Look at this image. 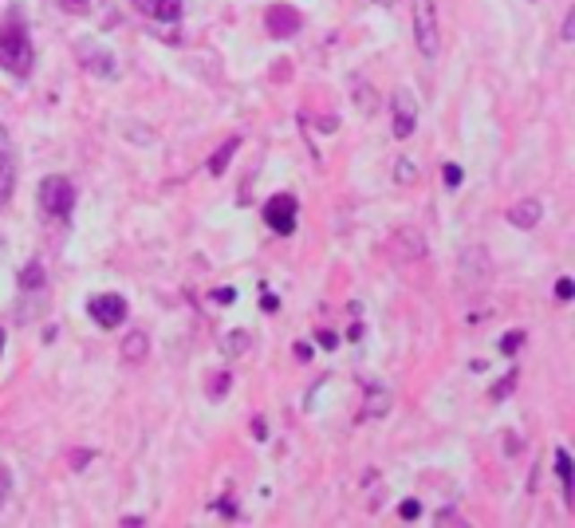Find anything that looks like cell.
Segmentation results:
<instances>
[{
	"mask_svg": "<svg viewBox=\"0 0 575 528\" xmlns=\"http://www.w3.org/2000/svg\"><path fill=\"white\" fill-rule=\"evenodd\" d=\"M0 67H4L8 75L32 72V39H28V28L20 24V20L0 24Z\"/></svg>",
	"mask_w": 575,
	"mask_h": 528,
	"instance_id": "1",
	"label": "cell"
},
{
	"mask_svg": "<svg viewBox=\"0 0 575 528\" xmlns=\"http://www.w3.org/2000/svg\"><path fill=\"white\" fill-rule=\"evenodd\" d=\"M414 44L425 59H438L442 52V24H438V0H414Z\"/></svg>",
	"mask_w": 575,
	"mask_h": 528,
	"instance_id": "2",
	"label": "cell"
},
{
	"mask_svg": "<svg viewBox=\"0 0 575 528\" xmlns=\"http://www.w3.org/2000/svg\"><path fill=\"white\" fill-rule=\"evenodd\" d=\"M39 209H44L47 217H72V209H75V186L67 182V177H44L39 182Z\"/></svg>",
	"mask_w": 575,
	"mask_h": 528,
	"instance_id": "3",
	"label": "cell"
},
{
	"mask_svg": "<svg viewBox=\"0 0 575 528\" xmlns=\"http://www.w3.org/2000/svg\"><path fill=\"white\" fill-rule=\"evenodd\" d=\"M296 197L292 194H276V197H269L264 202V221H269V229L272 233H280V237H288L296 229Z\"/></svg>",
	"mask_w": 575,
	"mask_h": 528,
	"instance_id": "4",
	"label": "cell"
},
{
	"mask_svg": "<svg viewBox=\"0 0 575 528\" xmlns=\"http://www.w3.org/2000/svg\"><path fill=\"white\" fill-rule=\"evenodd\" d=\"M87 312H91V320L99 327H118L126 320V300L118 292H103V296H91V300H87Z\"/></svg>",
	"mask_w": 575,
	"mask_h": 528,
	"instance_id": "5",
	"label": "cell"
},
{
	"mask_svg": "<svg viewBox=\"0 0 575 528\" xmlns=\"http://www.w3.org/2000/svg\"><path fill=\"white\" fill-rule=\"evenodd\" d=\"M390 111H394V134L410 138L414 126H418V103H414V95L410 91H394Z\"/></svg>",
	"mask_w": 575,
	"mask_h": 528,
	"instance_id": "6",
	"label": "cell"
},
{
	"mask_svg": "<svg viewBox=\"0 0 575 528\" xmlns=\"http://www.w3.org/2000/svg\"><path fill=\"white\" fill-rule=\"evenodd\" d=\"M264 28H269L276 39H288V36L300 32V13L288 4H272L269 13H264Z\"/></svg>",
	"mask_w": 575,
	"mask_h": 528,
	"instance_id": "7",
	"label": "cell"
},
{
	"mask_svg": "<svg viewBox=\"0 0 575 528\" xmlns=\"http://www.w3.org/2000/svg\"><path fill=\"white\" fill-rule=\"evenodd\" d=\"M134 4L150 20H158V24H174L182 16V0H134Z\"/></svg>",
	"mask_w": 575,
	"mask_h": 528,
	"instance_id": "8",
	"label": "cell"
},
{
	"mask_svg": "<svg viewBox=\"0 0 575 528\" xmlns=\"http://www.w3.org/2000/svg\"><path fill=\"white\" fill-rule=\"evenodd\" d=\"M544 217V205L536 202V197H524V202H517L509 209V225H517V229H532Z\"/></svg>",
	"mask_w": 575,
	"mask_h": 528,
	"instance_id": "9",
	"label": "cell"
},
{
	"mask_svg": "<svg viewBox=\"0 0 575 528\" xmlns=\"http://www.w3.org/2000/svg\"><path fill=\"white\" fill-rule=\"evenodd\" d=\"M13 186H16V170H13V162H8V154L0 151V205L13 197Z\"/></svg>",
	"mask_w": 575,
	"mask_h": 528,
	"instance_id": "10",
	"label": "cell"
},
{
	"mask_svg": "<svg viewBox=\"0 0 575 528\" xmlns=\"http://www.w3.org/2000/svg\"><path fill=\"white\" fill-rule=\"evenodd\" d=\"M236 146H241V138H229V143H221V151H217V154H213V162H210V174H225V166L233 162Z\"/></svg>",
	"mask_w": 575,
	"mask_h": 528,
	"instance_id": "11",
	"label": "cell"
},
{
	"mask_svg": "<svg viewBox=\"0 0 575 528\" xmlns=\"http://www.w3.org/2000/svg\"><path fill=\"white\" fill-rule=\"evenodd\" d=\"M146 335L142 332H134V335H126L123 340V359H131V363H138V359H146Z\"/></svg>",
	"mask_w": 575,
	"mask_h": 528,
	"instance_id": "12",
	"label": "cell"
},
{
	"mask_svg": "<svg viewBox=\"0 0 575 528\" xmlns=\"http://www.w3.org/2000/svg\"><path fill=\"white\" fill-rule=\"evenodd\" d=\"M556 473H560L563 497L571 501V454H568V450H556Z\"/></svg>",
	"mask_w": 575,
	"mask_h": 528,
	"instance_id": "13",
	"label": "cell"
},
{
	"mask_svg": "<svg viewBox=\"0 0 575 528\" xmlns=\"http://www.w3.org/2000/svg\"><path fill=\"white\" fill-rule=\"evenodd\" d=\"M20 284H24V288H36V284H44V268H39V264L32 261V264L24 268V276H20Z\"/></svg>",
	"mask_w": 575,
	"mask_h": 528,
	"instance_id": "14",
	"label": "cell"
},
{
	"mask_svg": "<svg viewBox=\"0 0 575 528\" xmlns=\"http://www.w3.org/2000/svg\"><path fill=\"white\" fill-rule=\"evenodd\" d=\"M221 347H225L229 355H236V351H245V347H249V335H245V332H233V340H225Z\"/></svg>",
	"mask_w": 575,
	"mask_h": 528,
	"instance_id": "15",
	"label": "cell"
},
{
	"mask_svg": "<svg viewBox=\"0 0 575 528\" xmlns=\"http://www.w3.org/2000/svg\"><path fill=\"white\" fill-rule=\"evenodd\" d=\"M512 386H517V371H509V375H504L497 386H493V398H504V394L512 391Z\"/></svg>",
	"mask_w": 575,
	"mask_h": 528,
	"instance_id": "16",
	"label": "cell"
},
{
	"mask_svg": "<svg viewBox=\"0 0 575 528\" xmlns=\"http://www.w3.org/2000/svg\"><path fill=\"white\" fill-rule=\"evenodd\" d=\"M52 4H59L64 13H87V8H91V0H52Z\"/></svg>",
	"mask_w": 575,
	"mask_h": 528,
	"instance_id": "17",
	"label": "cell"
},
{
	"mask_svg": "<svg viewBox=\"0 0 575 528\" xmlns=\"http://www.w3.org/2000/svg\"><path fill=\"white\" fill-rule=\"evenodd\" d=\"M442 182L450 186V189H458V186H461V166H445V170H442Z\"/></svg>",
	"mask_w": 575,
	"mask_h": 528,
	"instance_id": "18",
	"label": "cell"
},
{
	"mask_svg": "<svg viewBox=\"0 0 575 528\" xmlns=\"http://www.w3.org/2000/svg\"><path fill=\"white\" fill-rule=\"evenodd\" d=\"M520 343H524V332H512V335H504V340H501V351H504V355H512Z\"/></svg>",
	"mask_w": 575,
	"mask_h": 528,
	"instance_id": "19",
	"label": "cell"
},
{
	"mask_svg": "<svg viewBox=\"0 0 575 528\" xmlns=\"http://www.w3.org/2000/svg\"><path fill=\"white\" fill-rule=\"evenodd\" d=\"M399 513L406 516V521H414V516L422 513V505H418V501H402V509H399Z\"/></svg>",
	"mask_w": 575,
	"mask_h": 528,
	"instance_id": "20",
	"label": "cell"
},
{
	"mask_svg": "<svg viewBox=\"0 0 575 528\" xmlns=\"http://www.w3.org/2000/svg\"><path fill=\"white\" fill-rule=\"evenodd\" d=\"M571 292H575L571 281H560V284H556V300H571Z\"/></svg>",
	"mask_w": 575,
	"mask_h": 528,
	"instance_id": "21",
	"label": "cell"
},
{
	"mask_svg": "<svg viewBox=\"0 0 575 528\" xmlns=\"http://www.w3.org/2000/svg\"><path fill=\"white\" fill-rule=\"evenodd\" d=\"M213 300H221V304H233V300H236V292H233V288H217V292H213Z\"/></svg>",
	"mask_w": 575,
	"mask_h": 528,
	"instance_id": "22",
	"label": "cell"
},
{
	"mask_svg": "<svg viewBox=\"0 0 575 528\" xmlns=\"http://www.w3.org/2000/svg\"><path fill=\"white\" fill-rule=\"evenodd\" d=\"M261 304H264V312H276V307H280V300H276V296H264Z\"/></svg>",
	"mask_w": 575,
	"mask_h": 528,
	"instance_id": "23",
	"label": "cell"
},
{
	"mask_svg": "<svg viewBox=\"0 0 575 528\" xmlns=\"http://www.w3.org/2000/svg\"><path fill=\"white\" fill-rule=\"evenodd\" d=\"M320 343H323V347H335V343H339V340H335L331 332H320Z\"/></svg>",
	"mask_w": 575,
	"mask_h": 528,
	"instance_id": "24",
	"label": "cell"
},
{
	"mask_svg": "<svg viewBox=\"0 0 575 528\" xmlns=\"http://www.w3.org/2000/svg\"><path fill=\"white\" fill-rule=\"evenodd\" d=\"M4 493H8V477H4V470H0V505H4Z\"/></svg>",
	"mask_w": 575,
	"mask_h": 528,
	"instance_id": "25",
	"label": "cell"
},
{
	"mask_svg": "<svg viewBox=\"0 0 575 528\" xmlns=\"http://www.w3.org/2000/svg\"><path fill=\"white\" fill-rule=\"evenodd\" d=\"M0 351H4V327H0Z\"/></svg>",
	"mask_w": 575,
	"mask_h": 528,
	"instance_id": "26",
	"label": "cell"
},
{
	"mask_svg": "<svg viewBox=\"0 0 575 528\" xmlns=\"http://www.w3.org/2000/svg\"><path fill=\"white\" fill-rule=\"evenodd\" d=\"M374 4H386V8H390V4H394V0H374Z\"/></svg>",
	"mask_w": 575,
	"mask_h": 528,
	"instance_id": "27",
	"label": "cell"
}]
</instances>
